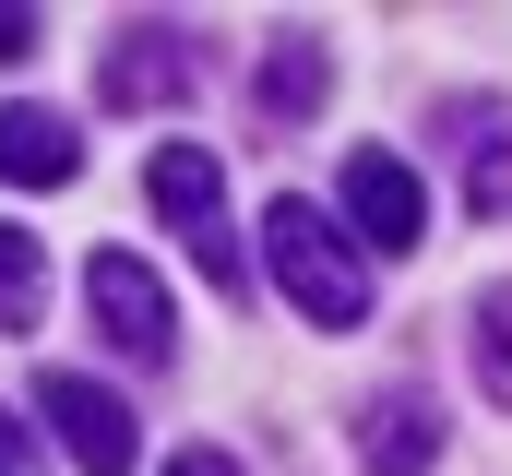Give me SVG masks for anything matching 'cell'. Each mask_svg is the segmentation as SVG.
<instances>
[{
	"instance_id": "cell-1",
	"label": "cell",
	"mask_w": 512,
	"mask_h": 476,
	"mask_svg": "<svg viewBox=\"0 0 512 476\" xmlns=\"http://www.w3.org/2000/svg\"><path fill=\"white\" fill-rule=\"evenodd\" d=\"M262 262H274V286H286L298 322H322V334H358L370 322V262H358V238L334 227L322 203L274 191L262 203Z\"/></svg>"
},
{
	"instance_id": "cell-2",
	"label": "cell",
	"mask_w": 512,
	"mask_h": 476,
	"mask_svg": "<svg viewBox=\"0 0 512 476\" xmlns=\"http://www.w3.org/2000/svg\"><path fill=\"white\" fill-rule=\"evenodd\" d=\"M143 203L191 238V262H203L227 298L251 286V274H239V238H227V167H215L203 143H155V155H143Z\"/></svg>"
},
{
	"instance_id": "cell-3",
	"label": "cell",
	"mask_w": 512,
	"mask_h": 476,
	"mask_svg": "<svg viewBox=\"0 0 512 476\" xmlns=\"http://www.w3.org/2000/svg\"><path fill=\"white\" fill-rule=\"evenodd\" d=\"M84 310H96V334L120 357H143V369L179 357V310H167L155 262H131V250H96V262H84Z\"/></svg>"
},
{
	"instance_id": "cell-4",
	"label": "cell",
	"mask_w": 512,
	"mask_h": 476,
	"mask_svg": "<svg viewBox=\"0 0 512 476\" xmlns=\"http://www.w3.org/2000/svg\"><path fill=\"white\" fill-rule=\"evenodd\" d=\"M36 417L60 429V453H72L84 476H131V465H143L131 405L108 393V381H84V369H48V381H36Z\"/></svg>"
},
{
	"instance_id": "cell-5",
	"label": "cell",
	"mask_w": 512,
	"mask_h": 476,
	"mask_svg": "<svg viewBox=\"0 0 512 476\" xmlns=\"http://www.w3.org/2000/svg\"><path fill=\"white\" fill-rule=\"evenodd\" d=\"M334 191H346V238H358V250H382V262H405V250L429 238V191H417V167L382 155V143H358Z\"/></svg>"
},
{
	"instance_id": "cell-6",
	"label": "cell",
	"mask_w": 512,
	"mask_h": 476,
	"mask_svg": "<svg viewBox=\"0 0 512 476\" xmlns=\"http://www.w3.org/2000/svg\"><path fill=\"white\" fill-rule=\"evenodd\" d=\"M191 72H203V48L179 24H120V48L96 60V108H167V96H191Z\"/></svg>"
},
{
	"instance_id": "cell-7",
	"label": "cell",
	"mask_w": 512,
	"mask_h": 476,
	"mask_svg": "<svg viewBox=\"0 0 512 476\" xmlns=\"http://www.w3.org/2000/svg\"><path fill=\"white\" fill-rule=\"evenodd\" d=\"M358 465L370 476H429L441 465V405L429 393H370L358 405Z\"/></svg>"
},
{
	"instance_id": "cell-8",
	"label": "cell",
	"mask_w": 512,
	"mask_h": 476,
	"mask_svg": "<svg viewBox=\"0 0 512 476\" xmlns=\"http://www.w3.org/2000/svg\"><path fill=\"white\" fill-rule=\"evenodd\" d=\"M0 179L12 191H72L84 179V131L60 108H0Z\"/></svg>"
},
{
	"instance_id": "cell-9",
	"label": "cell",
	"mask_w": 512,
	"mask_h": 476,
	"mask_svg": "<svg viewBox=\"0 0 512 476\" xmlns=\"http://www.w3.org/2000/svg\"><path fill=\"white\" fill-rule=\"evenodd\" d=\"M465 215H477V227L512 215V108L465 119Z\"/></svg>"
},
{
	"instance_id": "cell-10",
	"label": "cell",
	"mask_w": 512,
	"mask_h": 476,
	"mask_svg": "<svg viewBox=\"0 0 512 476\" xmlns=\"http://www.w3.org/2000/svg\"><path fill=\"white\" fill-rule=\"evenodd\" d=\"M36 310H48V250L36 227H0V334H36Z\"/></svg>"
},
{
	"instance_id": "cell-11",
	"label": "cell",
	"mask_w": 512,
	"mask_h": 476,
	"mask_svg": "<svg viewBox=\"0 0 512 476\" xmlns=\"http://www.w3.org/2000/svg\"><path fill=\"white\" fill-rule=\"evenodd\" d=\"M322 108V36H274L262 60V119H310Z\"/></svg>"
},
{
	"instance_id": "cell-12",
	"label": "cell",
	"mask_w": 512,
	"mask_h": 476,
	"mask_svg": "<svg viewBox=\"0 0 512 476\" xmlns=\"http://www.w3.org/2000/svg\"><path fill=\"white\" fill-rule=\"evenodd\" d=\"M465 357H477V393L512 417V286H501V298H477V322H465Z\"/></svg>"
},
{
	"instance_id": "cell-13",
	"label": "cell",
	"mask_w": 512,
	"mask_h": 476,
	"mask_svg": "<svg viewBox=\"0 0 512 476\" xmlns=\"http://www.w3.org/2000/svg\"><path fill=\"white\" fill-rule=\"evenodd\" d=\"M36 36H48L36 12H0V72H12V60H36Z\"/></svg>"
},
{
	"instance_id": "cell-14",
	"label": "cell",
	"mask_w": 512,
	"mask_h": 476,
	"mask_svg": "<svg viewBox=\"0 0 512 476\" xmlns=\"http://www.w3.org/2000/svg\"><path fill=\"white\" fill-rule=\"evenodd\" d=\"M36 465V429H24V417H0V476H24Z\"/></svg>"
},
{
	"instance_id": "cell-15",
	"label": "cell",
	"mask_w": 512,
	"mask_h": 476,
	"mask_svg": "<svg viewBox=\"0 0 512 476\" xmlns=\"http://www.w3.org/2000/svg\"><path fill=\"white\" fill-rule=\"evenodd\" d=\"M167 476H239V453H215V441H191V453H179Z\"/></svg>"
}]
</instances>
